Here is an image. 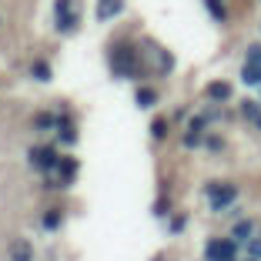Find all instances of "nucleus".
I'll list each match as a JSON object with an SVG mask.
<instances>
[{"mask_svg": "<svg viewBox=\"0 0 261 261\" xmlns=\"http://www.w3.org/2000/svg\"><path fill=\"white\" fill-rule=\"evenodd\" d=\"M205 258L208 261H235L238 258V244L228 241V238H214V241H208Z\"/></svg>", "mask_w": 261, "mask_h": 261, "instance_id": "f257e3e1", "label": "nucleus"}, {"mask_svg": "<svg viewBox=\"0 0 261 261\" xmlns=\"http://www.w3.org/2000/svg\"><path fill=\"white\" fill-rule=\"evenodd\" d=\"M60 161H64V157H60L54 148H34V151H30V164H34L37 171H44V174L57 171V168H60Z\"/></svg>", "mask_w": 261, "mask_h": 261, "instance_id": "f03ea898", "label": "nucleus"}, {"mask_svg": "<svg viewBox=\"0 0 261 261\" xmlns=\"http://www.w3.org/2000/svg\"><path fill=\"white\" fill-rule=\"evenodd\" d=\"M208 198H211V208H214V211H224L228 205H235L238 191L231 184H208Z\"/></svg>", "mask_w": 261, "mask_h": 261, "instance_id": "7ed1b4c3", "label": "nucleus"}, {"mask_svg": "<svg viewBox=\"0 0 261 261\" xmlns=\"http://www.w3.org/2000/svg\"><path fill=\"white\" fill-rule=\"evenodd\" d=\"M77 14H74V3L71 0H57V27L60 30H74Z\"/></svg>", "mask_w": 261, "mask_h": 261, "instance_id": "20e7f679", "label": "nucleus"}, {"mask_svg": "<svg viewBox=\"0 0 261 261\" xmlns=\"http://www.w3.org/2000/svg\"><path fill=\"white\" fill-rule=\"evenodd\" d=\"M111 64H114L117 74H134V57H130V51H124V47L111 57Z\"/></svg>", "mask_w": 261, "mask_h": 261, "instance_id": "39448f33", "label": "nucleus"}, {"mask_svg": "<svg viewBox=\"0 0 261 261\" xmlns=\"http://www.w3.org/2000/svg\"><path fill=\"white\" fill-rule=\"evenodd\" d=\"M124 0H97V20H111L121 14Z\"/></svg>", "mask_w": 261, "mask_h": 261, "instance_id": "423d86ee", "label": "nucleus"}, {"mask_svg": "<svg viewBox=\"0 0 261 261\" xmlns=\"http://www.w3.org/2000/svg\"><path fill=\"white\" fill-rule=\"evenodd\" d=\"M10 258H14V261H34V248H30V241H14Z\"/></svg>", "mask_w": 261, "mask_h": 261, "instance_id": "0eeeda50", "label": "nucleus"}, {"mask_svg": "<svg viewBox=\"0 0 261 261\" xmlns=\"http://www.w3.org/2000/svg\"><path fill=\"white\" fill-rule=\"evenodd\" d=\"M208 97H211V101H228V97H231V87H228V84H211V87H208Z\"/></svg>", "mask_w": 261, "mask_h": 261, "instance_id": "6e6552de", "label": "nucleus"}, {"mask_svg": "<svg viewBox=\"0 0 261 261\" xmlns=\"http://www.w3.org/2000/svg\"><path fill=\"white\" fill-rule=\"evenodd\" d=\"M251 238V221H238L235 224V241H248Z\"/></svg>", "mask_w": 261, "mask_h": 261, "instance_id": "1a4fd4ad", "label": "nucleus"}, {"mask_svg": "<svg viewBox=\"0 0 261 261\" xmlns=\"http://www.w3.org/2000/svg\"><path fill=\"white\" fill-rule=\"evenodd\" d=\"M241 111H244V117H251V121H258V117H261V111H258V104H255V101H244Z\"/></svg>", "mask_w": 261, "mask_h": 261, "instance_id": "9d476101", "label": "nucleus"}, {"mask_svg": "<svg viewBox=\"0 0 261 261\" xmlns=\"http://www.w3.org/2000/svg\"><path fill=\"white\" fill-rule=\"evenodd\" d=\"M154 101H157V94H154V91H137V104H141V107H151Z\"/></svg>", "mask_w": 261, "mask_h": 261, "instance_id": "9b49d317", "label": "nucleus"}, {"mask_svg": "<svg viewBox=\"0 0 261 261\" xmlns=\"http://www.w3.org/2000/svg\"><path fill=\"white\" fill-rule=\"evenodd\" d=\"M248 255L261 261V238H248Z\"/></svg>", "mask_w": 261, "mask_h": 261, "instance_id": "f8f14e48", "label": "nucleus"}, {"mask_svg": "<svg viewBox=\"0 0 261 261\" xmlns=\"http://www.w3.org/2000/svg\"><path fill=\"white\" fill-rule=\"evenodd\" d=\"M51 124H54V117H51V114H37V117H34V128H40V130H47Z\"/></svg>", "mask_w": 261, "mask_h": 261, "instance_id": "ddd939ff", "label": "nucleus"}, {"mask_svg": "<svg viewBox=\"0 0 261 261\" xmlns=\"http://www.w3.org/2000/svg\"><path fill=\"white\" fill-rule=\"evenodd\" d=\"M57 221H60V214H57V211H51V214L44 218V224H47V231H54V228H57Z\"/></svg>", "mask_w": 261, "mask_h": 261, "instance_id": "4468645a", "label": "nucleus"}, {"mask_svg": "<svg viewBox=\"0 0 261 261\" xmlns=\"http://www.w3.org/2000/svg\"><path fill=\"white\" fill-rule=\"evenodd\" d=\"M34 74H37L40 80H51V71H47V64H37V67H34Z\"/></svg>", "mask_w": 261, "mask_h": 261, "instance_id": "2eb2a0df", "label": "nucleus"}, {"mask_svg": "<svg viewBox=\"0 0 261 261\" xmlns=\"http://www.w3.org/2000/svg\"><path fill=\"white\" fill-rule=\"evenodd\" d=\"M248 64H261V47H251V51H248Z\"/></svg>", "mask_w": 261, "mask_h": 261, "instance_id": "dca6fc26", "label": "nucleus"}, {"mask_svg": "<svg viewBox=\"0 0 261 261\" xmlns=\"http://www.w3.org/2000/svg\"><path fill=\"white\" fill-rule=\"evenodd\" d=\"M181 228H184V218H174V221H171V231H174V235H178Z\"/></svg>", "mask_w": 261, "mask_h": 261, "instance_id": "f3484780", "label": "nucleus"}, {"mask_svg": "<svg viewBox=\"0 0 261 261\" xmlns=\"http://www.w3.org/2000/svg\"><path fill=\"white\" fill-rule=\"evenodd\" d=\"M255 124H258V128H261V117H258V121H255Z\"/></svg>", "mask_w": 261, "mask_h": 261, "instance_id": "a211bd4d", "label": "nucleus"}, {"mask_svg": "<svg viewBox=\"0 0 261 261\" xmlns=\"http://www.w3.org/2000/svg\"><path fill=\"white\" fill-rule=\"evenodd\" d=\"M251 261H258V258H251Z\"/></svg>", "mask_w": 261, "mask_h": 261, "instance_id": "6ab92c4d", "label": "nucleus"}]
</instances>
